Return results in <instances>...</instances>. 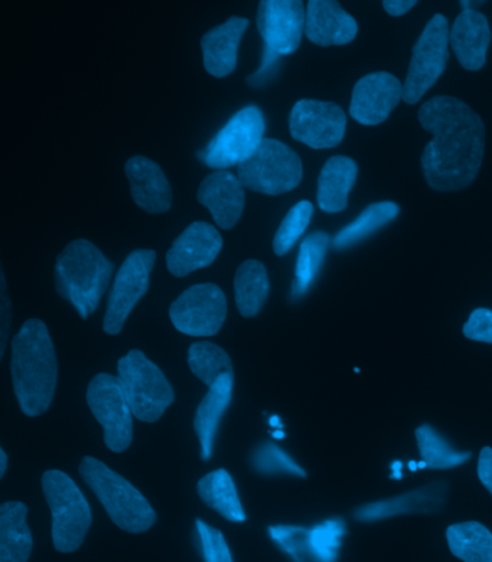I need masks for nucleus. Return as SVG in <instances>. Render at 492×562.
<instances>
[{
    "mask_svg": "<svg viewBox=\"0 0 492 562\" xmlns=\"http://www.w3.org/2000/svg\"><path fill=\"white\" fill-rule=\"evenodd\" d=\"M449 550L463 562H492V532L476 520L446 529Z\"/></svg>",
    "mask_w": 492,
    "mask_h": 562,
    "instance_id": "27",
    "label": "nucleus"
},
{
    "mask_svg": "<svg viewBox=\"0 0 492 562\" xmlns=\"http://www.w3.org/2000/svg\"><path fill=\"white\" fill-rule=\"evenodd\" d=\"M490 44L491 30L485 15L476 9L459 13L450 27L449 45L466 70L478 71L485 66Z\"/></svg>",
    "mask_w": 492,
    "mask_h": 562,
    "instance_id": "20",
    "label": "nucleus"
},
{
    "mask_svg": "<svg viewBox=\"0 0 492 562\" xmlns=\"http://www.w3.org/2000/svg\"><path fill=\"white\" fill-rule=\"evenodd\" d=\"M243 187L266 195H282L302 181V160L284 143L265 139L255 154L238 165Z\"/></svg>",
    "mask_w": 492,
    "mask_h": 562,
    "instance_id": "7",
    "label": "nucleus"
},
{
    "mask_svg": "<svg viewBox=\"0 0 492 562\" xmlns=\"http://www.w3.org/2000/svg\"><path fill=\"white\" fill-rule=\"evenodd\" d=\"M416 439L425 468L436 470L457 468L471 459L469 451L461 453V451L452 449V446L429 424L417 428Z\"/></svg>",
    "mask_w": 492,
    "mask_h": 562,
    "instance_id": "30",
    "label": "nucleus"
},
{
    "mask_svg": "<svg viewBox=\"0 0 492 562\" xmlns=\"http://www.w3.org/2000/svg\"><path fill=\"white\" fill-rule=\"evenodd\" d=\"M169 316L181 334L209 338L223 328L227 316V301L217 284L192 285L172 303Z\"/></svg>",
    "mask_w": 492,
    "mask_h": 562,
    "instance_id": "12",
    "label": "nucleus"
},
{
    "mask_svg": "<svg viewBox=\"0 0 492 562\" xmlns=\"http://www.w3.org/2000/svg\"><path fill=\"white\" fill-rule=\"evenodd\" d=\"M270 537L279 543L288 554H291L298 562H303V554L308 550V533L306 529L298 527H270Z\"/></svg>",
    "mask_w": 492,
    "mask_h": 562,
    "instance_id": "36",
    "label": "nucleus"
},
{
    "mask_svg": "<svg viewBox=\"0 0 492 562\" xmlns=\"http://www.w3.org/2000/svg\"><path fill=\"white\" fill-rule=\"evenodd\" d=\"M399 205L394 204V202L385 201L379 202V204H371L369 209L361 212L356 221H353L351 224L337 234L333 241L334 248L344 250V248L362 241V239L376 233L377 229L392 223L395 216L399 215Z\"/></svg>",
    "mask_w": 492,
    "mask_h": 562,
    "instance_id": "28",
    "label": "nucleus"
},
{
    "mask_svg": "<svg viewBox=\"0 0 492 562\" xmlns=\"http://www.w3.org/2000/svg\"><path fill=\"white\" fill-rule=\"evenodd\" d=\"M343 520H326L308 533V550L318 562H335L344 536Z\"/></svg>",
    "mask_w": 492,
    "mask_h": 562,
    "instance_id": "33",
    "label": "nucleus"
},
{
    "mask_svg": "<svg viewBox=\"0 0 492 562\" xmlns=\"http://www.w3.org/2000/svg\"><path fill=\"white\" fill-rule=\"evenodd\" d=\"M417 117L434 136L421 159L427 186L438 192H457L471 186L484 158L482 119L463 101L449 95L426 101Z\"/></svg>",
    "mask_w": 492,
    "mask_h": 562,
    "instance_id": "1",
    "label": "nucleus"
},
{
    "mask_svg": "<svg viewBox=\"0 0 492 562\" xmlns=\"http://www.w3.org/2000/svg\"><path fill=\"white\" fill-rule=\"evenodd\" d=\"M126 177L131 182L133 201L149 214H163L171 209L172 189L159 165L144 156L127 160Z\"/></svg>",
    "mask_w": 492,
    "mask_h": 562,
    "instance_id": "19",
    "label": "nucleus"
},
{
    "mask_svg": "<svg viewBox=\"0 0 492 562\" xmlns=\"http://www.w3.org/2000/svg\"><path fill=\"white\" fill-rule=\"evenodd\" d=\"M223 248L222 235L211 224L192 223L186 228L167 255L169 273L175 278H186L192 271L213 265Z\"/></svg>",
    "mask_w": 492,
    "mask_h": 562,
    "instance_id": "16",
    "label": "nucleus"
},
{
    "mask_svg": "<svg viewBox=\"0 0 492 562\" xmlns=\"http://www.w3.org/2000/svg\"><path fill=\"white\" fill-rule=\"evenodd\" d=\"M247 26L246 18L233 16L202 36L201 48L206 72L223 78L236 70L238 44Z\"/></svg>",
    "mask_w": 492,
    "mask_h": 562,
    "instance_id": "21",
    "label": "nucleus"
},
{
    "mask_svg": "<svg viewBox=\"0 0 492 562\" xmlns=\"http://www.w3.org/2000/svg\"><path fill=\"white\" fill-rule=\"evenodd\" d=\"M13 391L22 413L38 417L53 403L57 386V357L47 326L40 319L26 321L12 339Z\"/></svg>",
    "mask_w": 492,
    "mask_h": 562,
    "instance_id": "2",
    "label": "nucleus"
},
{
    "mask_svg": "<svg viewBox=\"0 0 492 562\" xmlns=\"http://www.w3.org/2000/svg\"><path fill=\"white\" fill-rule=\"evenodd\" d=\"M314 215V205L310 201L298 202L284 216L282 224L275 234L273 250L276 256H284L295 246Z\"/></svg>",
    "mask_w": 492,
    "mask_h": 562,
    "instance_id": "32",
    "label": "nucleus"
},
{
    "mask_svg": "<svg viewBox=\"0 0 492 562\" xmlns=\"http://www.w3.org/2000/svg\"><path fill=\"white\" fill-rule=\"evenodd\" d=\"M269 276L257 260H247L238 267L234 279V293L242 316L253 317L261 311L269 296Z\"/></svg>",
    "mask_w": 492,
    "mask_h": 562,
    "instance_id": "26",
    "label": "nucleus"
},
{
    "mask_svg": "<svg viewBox=\"0 0 492 562\" xmlns=\"http://www.w3.org/2000/svg\"><path fill=\"white\" fill-rule=\"evenodd\" d=\"M358 166L347 156H334L326 160L318 178L320 209L328 214H337L347 209L348 193L357 181Z\"/></svg>",
    "mask_w": 492,
    "mask_h": 562,
    "instance_id": "23",
    "label": "nucleus"
},
{
    "mask_svg": "<svg viewBox=\"0 0 492 562\" xmlns=\"http://www.w3.org/2000/svg\"><path fill=\"white\" fill-rule=\"evenodd\" d=\"M87 404L104 431V443L123 453L133 440V412L119 376L98 374L87 389Z\"/></svg>",
    "mask_w": 492,
    "mask_h": 562,
    "instance_id": "10",
    "label": "nucleus"
},
{
    "mask_svg": "<svg viewBox=\"0 0 492 562\" xmlns=\"http://www.w3.org/2000/svg\"><path fill=\"white\" fill-rule=\"evenodd\" d=\"M253 468L264 474H293L305 477L306 473L282 449L273 443H265L251 456Z\"/></svg>",
    "mask_w": 492,
    "mask_h": 562,
    "instance_id": "34",
    "label": "nucleus"
},
{
    "mask_svg": "<svg viewBox=\"0 0 492 562\" xmlns=\"http://www.w3.org/2000/svg\"><path fill=\"white\" fill-rule=\"evenodd\" d=\"M2 348H0L2 351H0V357H3L4 349H7L9 325H11L12 317L11 303H9L4 279H2Z\"/></svg>",
    "mask_w": 492,
    "mask_h": 562,
    "instance_id": "39",
    "label": "nucleus"
},
{
    "mask_svg": "<svg viewBox=\"0 0 492 562\" xmlns=\"http://www.w3.org/2000/svg\"><path fill=\"white\" fill-rule=\"evenodd\" d=\"M188 366L192 374L204 382L209 389L220 378L233 374L232 358L223 348L211 342L192 344L188 351Z\"/></svg>",
    "mask_w": 492,
    "mask_h": 562,
    "instance_id": "31",
    "label": "nucleus"
},
{
    "mask_svg": "<svg viewBox=\"0 0 492 562\" xmlns=\"http://www.w3.org/2000/svg\"><path fill=\"white\" fill-rule=\"evenodd\" d=\"M347 116L338 104L331 101L301 100L289 116V131L293 139L312 149H333L343 142Z\"/></svg>",
    "mask_w": 492,
    "mask_h": 562,
    "instance_id": "14",
    "label": "nucleus"
},
{
    "mask_svg": "<svg viewBox=\"0 0 492 562\" xmlns=\"http://www.w3.org/2000/svg\"><path fill=\"white\" fill-rule=\"evenodd\" d=\"M416 0H385L384 11L392 16H403L404 13L416 7Z\"/></svg>",
    "mask_w": 492,
    "mask_h": 562,
    "instance_id": "40",
    "label": "nucleus"
},
{
    "mask_svg": "<svg viewBox=\"0 0 492 562\" xmlns=\"http://www.w3.org/2000/svg\"><path fill=\"white\" fill-rule=\"evenodd\" d=\"M118 372L133 416L144 423L158 422L175 400L172 386L159 367L133 349L119 361Z\"/></svg>",
    "mask_w": 492,
    "mask_h": 562,
    "instance_id": "6",
    "label": "nucleus"
},
{
    "mask_svg": "<svg viewBox=\"0 0 492 562\" xmlns=\"http://www.w3.org/2000/svg\"><path fill=\"white\" fill-rule=\"evenodd\" d=\"M198 202L209 209L220 228L230 229L245 210V191L241 179L228 170H215L198 189Z\"/></svg>",
    "mask_w": 492,
    "mask_h": 562,
    "instance_id": "17",
    "label": "nucleus"
},
{
    "mask_svg": "<svg viewBox=\"0 0 492 562\" xmlns=\"http://www.w3.org/2000/svg\"><path fill=\"white\" fill-rule=\"evenodd\" d=\"M306 12L301 0H264L257 12V27L265 43V59L256 77L280 57L295 53L305 32Z\"/></svg>",
    "mask_w": 492,
    "mask_h": 562,
    "instance_id": "11",
    "label": "nucleus"
},
{
    "mask_svg": "<svg viewBox=\"0 0 492 562\" xmlns=\"http://www.w3.org/2000/svg\"><path fill=\"white\" fill-rule=\"evenodd\" d=\"M27 508L22 502L0 506V562H27L34 539L26 524Z\"/></svg>",
    "mask_w": 492,
    "mask_h": 562,
    "instance_id": "24",
    "label": "nucleus"
},
{
    "mask_svg": "<svg viewBox=\"0 0 492 562\" xmlns=\"http://www.w3.org/2000/svg\"><path fill=\"white\" fill-rule=\"evenodd\" d=\"M265 131L264 113L256 105H247L215 135L201 151L200 158L206 166L217 170L242 165L265 140Z\"/></svg>",
    "mask_w": 492,
    "mask_h": 562,
    "instance_id": "9",
    "label": "nucleus"
},
{
    "mask_svg": "<svg viewBox=\"0 0 492 562\" xmlns=\"http://www.w3.org/2000/svg\"><path fill=\"white\" fill-rule=\"evenodd\" d=\"M156 261L154 250H136L124 260L118 271L108 308H105L103 329L108 335L121 334L128 315L149 289L152 269Z\"/></svg>",
    "mask_w": 492,
    "mask_h": 562,
    "instance_id": "13",
    "label": "nucleus"
},
{
    "mask_svg": "<svg viewBox=\"0 0 492 562\" xmlns=\"http://www.w3.org/2000/svg\"><path fill=\"white\" fill-rule=\"evenodd\" d=\"M8 469V454L4 453L3 449H0V479L4 477Z\"/></svg>",
    "mask_w": 492,
    "mask_h": 562,
    "instance_id": "41",
    "label": "nucleus"
},
{
    "mask_svg": "<svg viewBox=\"0 0 492 562\" xmlns=\"http://www.w3.org/2000/svg\"><path fill=\"white\" fill-rule=\"evenodd\" d=\"M273 436L276 437V439H283L284 432L280 431V430H276V432H273Z\"/></svg>",
    "mask_w": 492,
    "mask_h": 562,
    "instance_id": "43",
    "label": "nucleus"
},
{
    "mask_svg": "<svg viewBox=\"0 0 492 562\" xmlns=\"http://www.w3.org/2000/svg\"><path fill=\"white\" fill-rule=\"evenodd\" d=\"M403 100V85L393 74L379 71L360 78L353 90L349 114L365 126H377L389 119Z\"/></svg>",
    "mask_w": 492,
    "mask_h": 562,
    "instance_id": "15",
    "label": "nucleus"
},
{
    "mask_svg": "<svg viewBox=\"0 0 492 562\" xmlns=\"http://www.w3.org/2000/svg\"><path fill=\"white\" fill-rule=\"evenodd\" d=\"M234 375L227 374L206 391L205 397L198 405L194 428L200 440L202 460H210L213 454L215 435H217L220 422L232 404Z\"/></svg>",
    "mask_w": 492,
    "mask_h": 562,
    "instance_id": "22",
    "label": "nucleus"
},
{
    "mask_svg": "<svg viewBox=\"0 0 492 562\" xmlns=\"http://www.w3.org/2000/svg\"><path fill=\"white\" fill-rule=\"evenodd\" d=\"M80 474L99 497L113 524L123 531L142 533L156 522V513L146 497L131 482L100 460L86 456Z\"/></svg>",
    "mask_w": 492,
    "mask_h": 562,
    "instance_id": "4",
    "label": "nucleus"
},
{
    "mask_svg": "<svg viewBox=\"0 0 492 562\" xmlns=\"http://www.w3.org/2000/svg\"><path fill=\"white\" fill-rule=\"evenodd\" d=\"M198 495L211 509L224 516L230 522H245L246 514L238 497L236 483L227 470H214L198 482Z\"/></svg>",
    "mask_w": 492,
    "mask_h": 562,
    "instance_id": "25",
    "label": "nucleus"
},
{
    "mask_svg": "<svg viewBox=\"0 0 492 562\" xmlns=\"http://www.w3.org/2000/svg\"><path fill=\"white\" fill-rule=\"evenodd\" d=\"M112 274V262L98 247L87 239H75L55 262V288L87 319L98 311Z\"/></svg>",
    "mask_w": 492,
    "mask_h": 562,
    "instance_id": "3",
    "label": "nucleus"
},
{
    "mask_svg": "<svg viewBox=\"0 0 492 562\" xmlns=\"http://www.w3.org/2000/svg\"><path fill=\"white\" fill-rule=\"evenodd\" d=\"M270 426L282 428V424H280L279 417H271Z\"/></svg>",
    "mask_w": 492,
    "mask_h": 562,
    "instance_id": "42",
    "label": "nucleus"
},
{
    "mask_svg": "<svg viewBox=\"0 0 492 562\" xmlns=\"http://www.w3.org/2000/svg\"><path fill=\"white\" fill-rule=\"evenodd\" d=\"M463 335L477 342L492 344V311L491 308H476L463 325Z\"/></svg>",
    "mask_w": 492,
    "mask_h": 562,
    "instance_id": "37",
    "label": "nucleus"
},
{
    "mask_svg": "<svg viewBox=\"0 0 492 562\" xmlns=\"http://www.w3.org/2000/svg\"><path fill=\"white\" fill-rule=\"evenodd\" d=\"M43 491L53 515L55 550L68 554L82 546L89 532L91 508L76 482L59 470H48L43 476Z\"/></svg>",
    "mask_w": 492,
    "mask_h": 562,
    "instance_id": "5",
    "label": "nucleus"
},
{
    "mask_svg": "<svg viewBox=\"0 0 492 562\" xmlns=\"http://www.w3.org/2000/svg\"><path fill=\"white\" fill-rule=\"evenodd\" d=\"M357 21L334 0H311L306 9V38L320 47L347 45L356 40Z\"/></svg>",
    "mask_w": 492,
    "mask_h": 562,
    "instance_id": "18",
    "label": "nucleus"
},
{
    "mask_svg": "<svg viewBox=\"0 0 492 562\" xmlns=\"http://www.w3.org/2000/svg\"><path fill=\"white\" fill-rule=\"evenodd\" d=\"M478 477L482 485L487 487L492 495V449L491 447H484L480 453V460H478Z\"/></svg>",
    "mask_w": 492,
    "mask_h": 562,
    "instance_id": "38",
    "label": "nucleus"
},
{
    "mask_svg": "<svg viewBox=\"0 0 492 562\" xmlns=\"http://www.w3.org/2000/svg\"><path fill=\"white\" fill-rule=\"evenodd\" d=\"M449 22L444 15L432 18L412 50L403 101L417 104L445 72L449 59Z\"/></svg>",
    "mask_w": 492,
    "mask_h": 562,
    "instance_id": "8",
    "label": "nucleus"
},
{
    "mask_svg": "<svg viewBox=\"0 0 492 562\" xmlns=\"http://www.w3.org/2000/svg\"><path fill=\"white\" fill-rule=\"evenodd\" d=\"M328 247L329 235L324 232H316L303 239L301 248H299L295 280H293L292 288L293 296H302L314 283Z\"/></svg>",
    "mask_w": 492,
    "mask_h": 562,
    "instance_id": "29",
    "label": "nucleus"
},
{
    "mask_svg": "<svg viewBox=\"0 0 492 562\" xmlns=\"http://www.w3.org/2000/svg\"><path fill=\"white\" fill-rule=\"evenodd\" d=\"M197 532L200 537L202 555L205 562H234L232 551L225 542L222 531L210 527L204 520L197 519Z\"/></svg>",
    "mask_w": 492,
    "mask_h": 562,
    "instance_id": "35",
    "label": "nucleus"
}]
</instances>
